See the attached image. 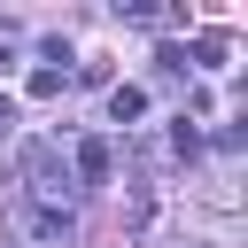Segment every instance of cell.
<instances>
[{
  "mask_svg": "<svg viewBox=\"0 0 248 248\" xmlns=\"http://www.w3.org/2000/svg\"><path fill=\"white\" fill-rule=\"evenodd\" d=\"M16 178H23V209H70V194H78V178H70L54 140H31L16 155Z\"/></svg>",
  "mask_w": 248,
  "mask_h": 248,
  "instance_id": "1",
  "label": "cell"
},
{
  "mask_svg": "<svg viewBox=\"0 0 248 248\" xmlns=\"http://www.w3.org/2000/svg\"><path fill=\"white\" fill-rule=\"evenodd\" d=\"M23 225H31L39 248H70V240H78V217H70V209H23Z\"/></svg>",
  "mask_w": 248,
  "mask_h": 248,
  "instance_id": "2",
  "label": "cell"
},
{
  "mask_svg": "<svg viewBox=\"0 0 248 248\" xmlns=\"http://www.w3.org/2000/svg\"><path fill=\"white\" fill-rule=\"evenodd\" d=\"M108 163H116V147H108V140H78V163H70V178H85V186H108Z\"/></svg>",
  "mask_w": 248,
  "mask_h": 248,
  "instance_id": "3",
  "label": "cell"
},
{
  "mask_svg": "<svg viewBox=\"0 0 248 248\" xmlns=\"http://www.w3.org/2000/svg\"><path fill=\"white\" fill-rule=\"evenodd\" d=\"M140 116H147V93L140 85H116L108 93V124H140Z\"/></svg>",
  "mask_w": 248,
  "mask_h": 248,
  "instance_id": "4",
  "label": "cell"
},
{
  "mask_svg": "<svg viewBox=\"0 0 248 248\" xmlns=\"http://www.w3.org/2000/svg\"><path fill=\"white\" fill-rule=\"evenodd\" d=\"M62 85H70V78H62V70H31V101H54V93H62Z\"/></svg>",
  "mask_w": 248,
  "mask_h": 248,
  "instance_id": "5",
  "label": "cell"
},
{
  "mask_svg": "<svg viewBox=\"0 0 248 248\" xmlns=\"http://www.w3.org/2000/svg\"><path fill=\"white\" fill-rule=\"evenodd\" d=\"M8 124H16V108H8V93H0V132H8Z\"/></svg>",
  "mask_w": 248,
  "mask_h": 248,
  "instance_id": "6",
  "label": "cell"
}]
</instances>
